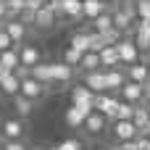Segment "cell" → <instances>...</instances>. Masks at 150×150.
<instances>
[{"label": "cell", "instance_id": "cell-28", "mask_svg": "<svg viewBox=\"0 0 150 150\" xmlns=\"http://www.w3.org/2000/svg\"><path fill=\"white\" fill-rule=\"evenodd\" d=\"M82 55H84V53H79V50H74V47H66V50H63V63H69L71 69H79Z\"/></svg>", "mask_w": 150, "mask_h": 150}, {"label": "cell", "instance_id": "cell-36", "mask_svg": "<svg viewBox=\"0 0 150 150\" xmlns=\"http://www.w3.org/2000/svg\"><path fill=\"white\" fill-rule=\"evenodd\" d=\"M8 21V5H5V0H0V26Z\"/></svg>", "mask_w": 150, "mask_h": 150}, {"label": "cell", "instance_id": "cell-37", "mask_svg": "<svg viewBox=\"0 0 150 150\" xmlns=\"http://www.w3.org/2000/svg\"><path fill=\"white\" fill-rule=\"evenodd\" d=\"M119 148H121V150H137V142H134V140H129V142H119Z\"/></svg>", "mask_w": 150, "mask_h": 150}, {"label": "cell", "instance_id": "cell-13", "mask_svg": "<svg viewBox=\"0 0 150 150\" xmlns=\"http://www.w3.org/2000/svg\"><path fill=\"white\" fill-rule=\"evenodd\" d=\"M148 69H150V63H148V61H137V63L127 66L124 71H127V79H129V82L145 84V82H148Z\"/></svg>", "mask_w": 150, "mask_h": 150}, {"label": "cell", "instance_id": "cell-14", "mask_svg": "<svg viewBox=\"0 0 150 150\" xmlns=\"http://www.w3.org/2000/svg\"><path fill=\"white\" fill-rule=\"evenodd\" d=\"M50 66H53V84H69V82L74 79V69H71L69 63L55 61V63H50Z\"/></svg>", "mask_w": 150, "mask_h": 150}, {"label": "cell", "instance_id": "cell-8", "mask_svg": "<svg viewBox=\"0 0 150 150\" xmlns=\"http://www.w3.org/2000/svg\"><path fill=\"white\" fill-rule=\"evenodd\" d=\"M47 92V84H42V82H37L34 76H26V79H21V90H18V95H24V98H29V100H40L42 95Z\"/></svg>", "mask_w": 150, "mask_h": 150}, {"label": "cell", "instance_id": "cell-44", "mask_svg": "<svg viewBox=\"0 0 150 150\" xmlns=\"http://www.w3.org/2000/svg\"><path fill=\"white\" fill-rule=\"evenodd\" d=\"M0 150H3V142H0Z\"/></svg>", "mask_w": 150, "mask_h": 150}, {"label": "cell", "instance_id": "cell-20", "mask_svg": "<svg viewBox=\"0 0 150 150\" xmlns=\"http://www.w3.org/2000/svg\"><path fill=\"white\" fill-rule=\"evenodd\" d=\"M132 121H134V127H137V132L140 134H145L150 127V113L148 108H145V103H140V105H134V116H132Z\"/></svg>", "mask_w": 150, "mask_h": 150}, {"label": "cell", "instance_id": "cell-24", "mask_svg": "<svg viewBox=\"0 0 150 150\" xmlns=\"http://www.w3.org/2000/svg\"><path fill=\"white\" fill-rule=\"evenodd\" d=\"M0 66H5L8 71H16L21 63H18V45L11 47V50H3L0 53Z\"/></svg>", "mask_w": 150, "mask_h": 150}, {"label": "cell", "instance_id": "cell-12", "mask_svg": "<svg viewBox=\"0 0 150 150\" xmlns=\"http://www.w3.org/2000/svg\"><path fill=\"white\" fill-rule=\"evenodd\" d=\"M103 71H105V69H103ZM124 82H127V71H124L121 66H119V69H108V71H105V84H108V92H113V95H116V92L124 87Z\"/></svg>", "mask_w": 150, "mask_h": 150}, {"label": "cell", "instance_id": "cell-6", "mask_svg": "<svg viewBox=\"0 0 150 150\" xmlns=\"http://www.w3.org/2000/svg\"><path fill=\"white\" fill-rule=\"evenodd\" d=\"M111 132H113L116 142H129V140H137L140 137L134 121H111Z\"/></svg>", "mask_w": 150, "mask_h": 150}, {"label": "cell", "instance_id": "cell-1", "mask_svg": "<svg viewBox=\"0 0 150 150\" xmlns=\"http://www.w3.org/2000/svg\"><path fill=\"white\" fill-rule=\"evenodd\" d=\"M119 103H121V98H119V95H113V92H100V95H95V111H100L108 121H113V119H116Z\"/></svg>", "mask_w": 150, "mask_h": 150}, {"label": "cell", "instance_id": "cell-16", "mask_svg": "<svg viewBox=\"0 0 150 150\" xmlns=\"http://www.w3.org/2000/svg\"><path fill=\"white\" fill-rule=\"evenodd\" d=\"M58 3H61V18H71V21L84 18L82 16V0H58Z\"/></svg>", "mask_w": 150, "mask_h": 150}, {"label": "cell", "instance_id": "cell-42", "mask_svg": "<svg viewBox=\"0 0 150 150\" xmlns=\"http://www.w3.org/2000/svg\"><path fill=\"white\" fill-rule=\"evenodd\" d=\"M100 3H105V5H108V3H111V0H100Z\"/></svg>", "mask_w": 150, "mask_h": 150}, {"label": "cell", "instance_id": "cell-25", "mask_svg": "<svg viewBox=\"0 0 150 150\" xmlns=\"http://www.w3.org/2000/svg\"><path fill=\"white\" fill-rule=\"evenodd\" d=\"M111 29H116V26H113V13H111V11H105L103 16H98V18L92 21V32L105 34V32H111Z\"/></svg>", "mask_w": 150, "mask_h": 150}, {"label": "cell", "instance_id": "cell-19", "mask_svg": "<svg viewBox=\"0 0 150 150\" xmlns=\"http://www.w3.org/2000/svg\"><path fill=\"white\" fill-rule=\"evenodd\" d=\"M87 116H90V113H87L84 108L69 105V108H66V116H63V119H66V124H69L71 129H79V127H84V119H87Z\"/></svg>", "mask_w": 150, "mask_h": 150}, {"label": "cell", "instance_id": "cell-2", "mask_svg": "<svg viewBox=\"0 0 150 150\" xmlns=\"http://www.w3.org/2000/svg\"><path fill=\"white\" fill-rule=\"evenodd\" d=\"M116 50H119V58H121V66H132V63H137L140 61V47L134 45V40L132 37H121L119 42H116Z\"/></svg>", "mask_w": 150, "mask_h": 150}, {"label": "cell", "instance_id": "cell-17", "mask_svg": "<svg viewBox=\"0 0 150 150\" xmlns=\"http://www.w3.org/2000/svg\"><path fill=\"white\" fill-rule=\"evenodd\" d=\"M100 66L108 71V69H119L121 66V58H119V50H116V45H108V47H103L100 50Z\"/></svg>", "mask_w": 150, "mask_h": 150}, {"label": "cell", "instance_id": "cell-39", "mask_svg": "<svg viewBox=\"0 0 150 150\" xmlns=\"http://www.w3.org/2000/svg\"><path fill=\"white\" fill-rule=\"evenodd\" d=\"M42 150H58V145H50V148H42Z\"/></svg>", "mask_w": 150, "mask_h": 150}, {"label": "cell", "instance_id": "cell-45", "mask_svg": "<svg viewBox=\"0 0 150 150\" xmlns=\"http://www.w3.org/2000/svg\"><path fill=\"white\" fill-rule=\"evenodd\" d=\"M95 150H100V148H95Z\"/></svg>", "mask_w": 150, "mask_h": 150}, {"label": "cell", "instance_id": "cell-38", "mask_svg": "<svg viewBox=\"0 0 150 150\" xmlns=\"http://www.w3.org/2000/svg\"><path fill=\"white\" fill-rule=\"evenodd\" d=\"M8 74H13V71H8V69H5V66H0V82H3V79H5V76H8Z\"/></svg>", "mask_w": 150, "mask_h": 150}, {"label": "cell", "instance_id": "cell-4", "mask_svg": "<svg viewBox=\"0 0 150 150\" xmlns=\"http://www.w3.org/2000/svg\"><path fill=\"white\" fill-rule=\"evenodd\" d=\"M119 98L124 100V103H132V105H140V103H145V84H137V82H124V87L119 90Z\"/></svg>", "mask_w": 150, "mask_h": 150}, {"label": "cell", "instance_id": "cell-15", "mask_svg": "<svg viewBox=\"0 0 150 150\" xmlns=\"http://www.w3.org/2000/svg\"><path fill=\"white\" fill-rule=\"evenodd\" d=\"M55 18H58V16L50 11V5L45 3V5H42V8L34 13V21H32V26H37V29H50V26L55 24Z\"/></svg>", "mask_w": 150, "mask_h": 150}, {"label": "cell", "instance_id": "cell-26", "mask_svg": "<svg viewBox=\"0 0 150 150\" xmlns=\"http://www.w3.org/2000/svg\"><path fill=\"white\" fill-rule=\"evenodd\" d=\"M13 108H16V116H18V119H26V116L32 113V108H34V100H29V98H24V95H16V98H13Z\"/></svg>", "mask_w": 150, "mask_h": 150}, {"label": "cell", "instance_id": "cell-31", "mask_svg": "<svg viewBox=\"0 0 150 150\" xmlns=\"http://www.w3.org/2000/svg\"><path fill=\"white\" fill-rule=\"evenodd\" d=\"M134 5H137V18L150 21V0H134Z\"/></svg>", "mask_w": 150, "mask_h": 150}, {"label": "cell", "instance_id": "cell-29", "mask_svg": "<svg viewBox=\"0 0 150 150\" xmlns=\"http://www.w3.org/2000/svg\"><path fill=\"white\" fill-rule=\"evenodd\" d=\"M132 116H134V105L132 103H119V111H116V119L113 121H132Z\"/></svg>", "mask_w": 150, "mask_h": 150}, {"label": "cell", "instance_id": "cell-32", "mask_svg": "<svg viewBox=\"0 0 150 150\" xmlns=\"http://www.w3.org/2000/svg\"><path fill=\"white\" fill-rule=\"evenodd\" d=\"M58 150H82V142H79L76 137H69V140L58 142Z\"/></svg>", "mask_w": 150, "mask_h": 150}, {"label": "cell", "instance_id": "cell-30", "mask_svg": "<svg viewBox=\"0 0 150 150\" xmlns=\"http://www.w3.org/2000/svg\"><path fill=\"white\" fill-rule=\"evenodd\" d=\"M5 5H8V18H21L26 0H5Z\"/></svg>", "mask_w": 150, "mask_h": 150}, {"label": "cell", "instance_id": "cell-33", "mask_svg": "<svg viewBox=\"0 0 150 150\" xmlns=\"http://www.w3.org/2000/svg\"><path fill=\"white\" fill-rule=\"evenodd\" d=\"M3 150H29L24 140H3Z\"/></svg>", "mask_w": 150, "mask_h": 150}, {"label": "cell", "instance_id": "cell-34", "mask_svg": "<svg viewBox=\"0 0 150 150\" xmlns=\"http://www.w3.org/2000/svg\"><path fill=\"white\" fill-rule=\"evenodd\" d=\"M11 47H16V45H13V40L8 37V32L0 26V53H3V50H11Z\"/></svg>", "mask_w": 150, "mask_h": 150}, {"label": "cell", "instance_id": "cell-43", "mask_svg": "<svg viewBox=\"0 0 150 150\" xmlns=\"http://www.w3.org/2000/svg\"><path fill=\"white\" fill-rule=\"evenodd\" d=\"M145 55H148V61H150V50H148V53H145Z\"/></svg>", "mask_w": 150, "mask_h": 150}, {"label": "cell", "instance_id": "cell-10", "mask_svg": "<svg viewBox=\"0 0 150 150\" xmlns=\"http://www.w3.org/2000/svg\"><path fill=\"white\" fill-rule=\"evenodd\" d=\"M105 127H108V119H105L100 111H92V113L84 119V127H82V129H84L87 134L98 137V134H103V132H105Z\"/></svg>", "mask_w": 150, "mask_h": 150}, {"label": "cell", "instance_id": "cell-27", "mask_svg": "<svg viewBox=\"0 0 150 150\" xmlns=\"http://www.w3.org/2000/svg\"><path fill=\"white\" fill-rule=\"evenodd\" d=\"M69 47L79 50V53H87V50H90V32H74Z\"/></svg>", "mask_w": 150, "mask_h": 150}, {"label": "cell", "instance_id": "cell-23", "mask_svg": "<svg viewBox=\"0 0 150 150\" xmlns=\"http://www.w3.org/2000/svg\"><path fill=\"white\" fill-rule=\"evenodd\" d=\"M0 90H3V95L16 98V95H18V90H21V79H18L16 74H8V76L0 82Z\"/></svg>", "mask_w": 150, "mask_h": 150}, {"label": "cell", "instance_id": "cell-40", "mask_svg": "<svg viewBox=\"0 0 150 150\" xmlns=\"http://www.w3.org/2000/svg\"><path fill=\"white\" fill-rule=\"evenodd\" d=\"M145 108H148V113H150V98H148V100H145Z\"/></svg>", "mask_w": 150, "mask_h": 150}, {"label": "cell", "instance_id": "cell-18", "mask_svg": "<svg viewBox=\"0 0 150 150\" xmlns=\"http://www.w3.org/2000/svg\"><path fill=\"white\" fill-rule=\"evenodd\" d=\"M105 11H108V5L100 3V0H82V16L90 18V21H95V18L103 16Z\"/></svg>", "mask_w": 150, "mask_h": 150}, {"label": "cell", "instance_id": "cell-21", "mask_svg": "<svg viewBox=\"0 0 150 150\" xmlns=\"http://www.w3.org/2000/svg\"><path fill=\"white\" fill-rule=\"evenodd\" d=\"M32 76H34L37 82H42V84L50 87V84H53V66L42 61V63H37V66L32 69Z\"/></svg>", "mask_w": 150, "mask_h": 150}, {"label": "cell", "instance_id": "cell-5", "mask_svg": "<svg viewBox=\"0 0 150 150\" xmlns=\"http://www.w3.org/2000/svg\"><path fill=\"white\" fill-rule=\"evenodd\" d=\"M26 134V127H24V119L13 116V119H5L0 124V137L3 140H24Z\"/></svg>", "mask_w": 150, "mask_h": 150}, {"label": "cell", "instance_id": "cell-22", "mask_svg": "<svg viewBox=\"0 0 150 150\" xmlns=\"http://www.w3.org/2000/svg\"><path fill=\"white\" fill-rule=\"evenodd\" d=\"M79 69L87 74V71H98V69H103L100 66V53H95V50H87L84 55H82V63H79Z\"/></svg>", "mask_w": 150, "mask_h": 150}, {"label": "cell", "instance_id": "cell-35", "mask_svg": "<svg viewBox=\"0 0 150 150\" xmlns=\"http://www.w3.org/2000/svg\"><path fill=\"white\" fill-rule=\"evenodd\" d=\"M134 142H137V150H150V137L148 134H140Z\"/></svg>", "mask_w": 150, "mask_h": 150}, {"label": "cell", "instance_id": "cell-9", "mask_svg": "<svg viewBox=\"0 0 150 150\" xmlns=\"http://www.w3.org/2000/svg\"><path fill=\"white\" fill-rule=\"evenodd\" d=\"M18 63L26 69H34L37 63H42V50L37 45H18Z\"/></svg>", "mask_w": 150, "mask_h": 150}, {"label": "cell", "instance_id": "cell-11", "mask_svg": "<svg viewBox=\"0 0 150 150\" xmlns=\"http://www.w3.org/2000/svg\"><path fill=\"white\" fill-rule=\"evenodd\" d=\"M82 84H84V87H90L95 95H100V92H108V84H105V71H103V69H98V71H87Z\"/></svg>", "mask_w": 150, "mask_h": 150}, {"label": "cell", "instance_id": "cell-7", "mask_svg": "<svg viewBox=\"0 0 150 150\" xmlns=\"http://www.w3.org/2000/svg\"><path fill=\"white\" fill-rule=\"evenodd\" d=\"M3 29L8 32V37L13 40V45H21L26 37H29V24H24L21 18H8L3 24Z\"/></svg>", "mask_w": 150, "mask_h": 150}, {"label": "cell", "instance_id": "cell-3", "mask_svg": "<svg viewBox=\"0 0 150 150\" xmlns=\"http://www.w3.org/2000/svg\"><path fill=\"white\" fill-rule=\"evenodd\" d=\"M71 105L84 108L87 113H92V111H95V92H92L90 87H84V84L71 87Z\"/></svg>", "mask_w": 150, "mask_h": 150}, {"label": "cell", "instance_id": "cell-41", "mask_svg": "<svg viewBox=\"0 0 150 150\" xmlns=\"http://www.w3.org/2000/svg\"><path fill=\"white\" fill-rule=\"evenodd\" d=\"M111 150H121V148H119V142H116V145H113V148H111Z\"/></svg>", "mask_w": 150, "mask_h": 150}]
</instances>
